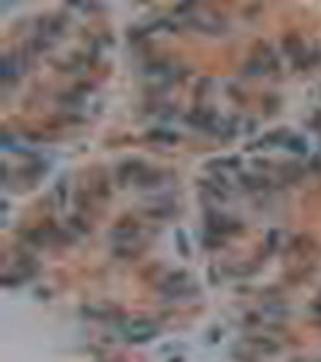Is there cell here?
Here are the masks:
<instances>
[{
    "mask_svg": "<svg viewBox=\"0 0 321 362\" xmlns=\"http://www.w3.org/2000/svg\"><path fill=\"white\" fill-rule=\"evenodd\" d=\"M155 333H157V326L152 321H147V319L130 321L128 326H126V338H128L130 343H145V341L155 338Z\"/></svg>",
    "mask_w": 321,
    "mask_h": 362,
    "instance_id": "cell-1",
    "label": "cell"
},
{
    "mask_svg": "<svg viewBox=\"0 0 321 362\" xmlns=\"http://www.w3.org/2000/svg\"><path fill=\"white\" fill-rule=\"evenodd\" d=\"M19 75H22V63L15 61V56H5V61H2V80L10 82V80H15Z\"/></svg>",
    "mask_w": 321,
    "mask_h": 362,
    "instance_id": "cell-2",
    "label": "cell"
},
{
    "mask_svg": "<svg viewBox=\"0 0 321 362\" xmlns=\"http://www.w3.org/2000/svg\"><path fill=\"white\" fill-rule=\"evenodd\" d=\"M239 181L247 191H263L268 189V181L263 176H254V174H239Z\"/></svg>",
    "mask_w": 321,
    "mask_h": 362,
    "instance_id": "cell-3",
    "label": "cell"
},
{
    "mask_svg": "<svg viewBox=\"0 0 321 362\" xmlns=\"http://www.w3.org/2000/svg\"><path fill=\"white\" fill-rule=\"evenodd\" d=\"M44 172H46V164H44V162H34V164H29V167L22 169V176H24L29 184H34L36 179L44 176Z\"/></svg>",
    "mask_w": 321,
    "mask_h": 362,
    "instance_id": "cell-4",
    "label": "cell"
},
{
    "mask_svg": "<svg viewBox=\"0 0 321 362\" xmlns=\"http://www.w3.org/2000/svg\"><path fill=\"white\" fill-rule=\"evenodd\" d=\"M285 147L292 150V152H297V155H304V152H307V143H304V138H300V136H290V138L285 140Z\"/></svg>",
    "mask_w": 321,
    "mask_h": 362,
    "instance_id": "cell-5",
    "label": "cell"
},
{
    "mask_svg": "<svg viewBox=\"0 0 321 362\" xmlns=\"http://www.w3.org/2000/svg\"><path fill=\"white\" fill-rule=\"evenodd\" d=\"M285 51H290V56H295V58H300V56L304 53L302 41H300L297 36H287V39H285Z\"/></svg>",
    "mask_w": 321,
    "mask_h": 362,
    "instance_id": "cell-6",
    "label": "cell"
},
{
    "mask_svg": "<svg viewBox=\"0 0 321 362\" xmlns=\"http://www.w3.org/2000/svg\"><path fill=\"white\" fill-rule=\"evenodd\" d=\"M251 343H254V348H258L261 353H278V345H275L273 338H254Z\"/></svg>",
    "mask_w": 321,
    "mask_h": 362,
    "instance_id": "cell-7",
    "label": "cell"
},
{
    "mask_svg": "<svg viewBox=\"0 0 321 362\" xmlns=\"http://www.w3.org/2000/svg\"><path fill=\"white\" fill-rule=\"evenodd\" d=\"M147 138H150V140H162V143H177V133H172V131H164V128H157V131H152Z\"/></svg>",
    "mask_w": 321,
    "mask_h": 362,
    "instance_id": "cell-8",
    "label": "cell"
},
{
    "mask_svg": "<svg viewBox=\"0 0 321 362\" xmlns=\"http://www.w3.org/2000/svg\"><path fill=\"white\" fill-rule=\"evenodd\" d=\"M210 167H227V169H232V172H237L239 167H242V159L239 157H225V159H215V162H210Z\"/></svg>",
    "mask_w": 321,
    "mask_h": 362,
    "instance_id": "cell-9",
    "label": "cell"
},
{
    "mask_svg": "<svg viewBox=\"0 0 321 362\" xmlns=\"http://www.w3.org/2000/svg\"><path fill=\"white\" fill-rule=\"evenodd\" d=\"M70 229L72 232H77V234H87L89 232V224H87V220L85 217H80V215H75V217H70Z\"/></svg>",
    "mask_w": 321,
    "mask_h": 362,
    "instance_id": "cell-10",
    "label": "cell"
},
{
    "mask_svg": "<svg viewBox=\"0 0 321 362\" xmlns=\"http://www.w3.org/2000/svg\"><path fill=\"white\" fill-rule=\"evenodd\" d=\"M237 126H239V119L234 116L232 121H227V123L222 126V133H220V138H222V140H230V138H234V136H237Z\"/></svg>",
    "mask_w": 321,
    "mask_h": 362,
    "instance_id": "cell-11",
    "label": "cell"
},
{
    "mask_svg": "<svg viewBox=\"0 0 321 362\" xmlns=\"http://www.w3.org/2000/svg\"><path fill=\"white\" fill-rule=\"evenodd\" d=\"M244 70H247V75H254V77H256V75H263V72H266V63H263L261 58H254V61L247 63Z\"/></svg>",
    "mask_w": 321,
    "mask_h": 362,
    "instance_id": "cell-12",
    "label": "cell"
},
{
    "mask_svg": "<svg viewBox=\"0 0 321 362\" xmlns=\"http://www.w3.org/2000/svg\"><path fill=\"white\" fill-rule=\"evenodd\" d=\"M283 176L290 179V181H297V179L302 176V169H300L297 164H283Z\"/></svg>",
    "mask_w": 321,
    "mask_h": 362,
    "instance_id": "cell-13",
    "label": "cell"
},
{
    "mask_svg": "<svg viewBox=\"0 0 321 362\" xmlns=\"http://www.w3.org/2000/svg\"><path fill=\"white\" fill-rule=\"evenodd\" d=\"M75 206L80 208V213H87L89 210V196L85 191H77L75 193Z\"/></svg>",
    "mask_w": 321,
    "mask_h": 362,
    "instance_id": "cell-14",
    "label": "cell"
},
{
    "mask_svg": "<svg viewBox=\"0 0 321 362\" xmlns=\"http://www.w3.org/2000/svg\"><path fill=\"white\" fill-rule=\"evenodd\" d=\"M263 311H266V314H270V316H285V314H287V309H285V307H280V302H270V304H266V307H263Z\"/></svg>",
    "mask_w": 321,
    "mask_h": 362,
    "instance_id": "cell-15",
    "label": "cell"
},
{
    "mask_svg": "<svg viewBox=\"0 0 321 362\" xmlns=\"http://www.w3.org/2000/svg\"><path fill=\"white\" fill-rule=\"evenodd\" d=\"M203 244H205L208 249H217V246L222 244V237H217V234H213V237H210V234H208V237L203 239Z\"/></svg>",
    "mask_w": 321,
    "mask_h": 362,
    "instance_id": "cell-16",
    "label": "cell"
},
{
    "mask_svg": "<svg viewBox=\"0 0 321 362\" xmlns=\"http://www.w3.org/2000/svg\"><path fill=\"white\" fill-rule=\"evenodd\" d=\"M275 244H278V232L268 234V239H266V246H268V251H273V249H275Z\"/></svg>",
    "mask_w": 321,
    "mask_h": 362,
    "instance_id": "cell-17",
    "label": "cell"
},
{
    "mask_svg": "<svg viewBox=\"0 0 321 362\" xmlns=\"http://www.w3.org/2000/svg\"><path fill=\"white\" fill-rule=\"evenodd\" d=\"M177 237H179V251H181V256H189V249H186V237H184L181 232H179Z\"/></svg>",
    "mask_w": 321,
    "mask_h": 362,
    "instance_id": "cell-18",
    "label": "cell"
},
{
    "mask_svg": "<svg viewBox=\"0 0 321 362\" xmlns=\"http://www.w3.org/2000/svg\"><path fill=\"white\" fill-rule=\"evenodd\" d=\"M193 5H177V12H191Z\"/></svg>",
    "mask_w": 321,
    "mask_h": 362,
    "instance_id": "cell-19",
    "label": "cell"
},
{
    "mask_svg": "<svg viewBox=\"0 0 321 362\" xmlns=\"http://www.w3.org/2000/svg\"><path fill=\"white\" fill-rule=\"evenodd\" d=\"M254 167H270V162H266V159H254Z\"/></svg>",
    "mask_w": 321,
    "mask_h": 362,
    "instance_id": "cell-20",
    "label": "cell"
}]
</instances>
